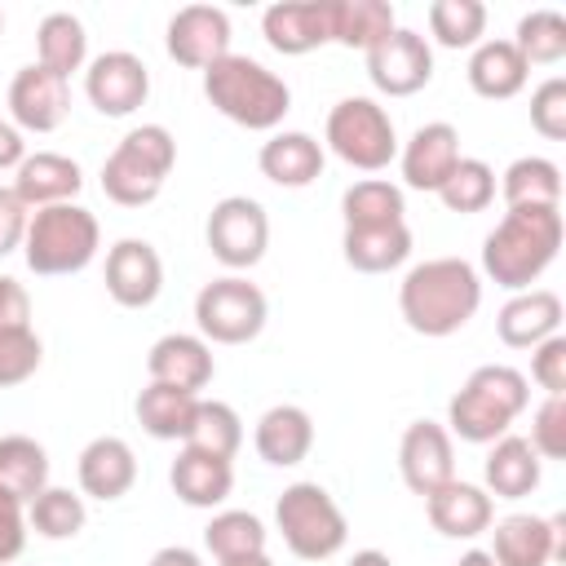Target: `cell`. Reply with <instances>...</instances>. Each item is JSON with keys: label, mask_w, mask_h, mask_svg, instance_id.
Segmentation results:
<instances>
[{"label": "cell", "mask_w": 566, "mask_h": 566, "mask_svg": "<svg viewBox=\"0 0 566 566\" xmlns=\"http://www.w3.org/2000/svg\"><path fill=\"white\" fill-rule=\"evenodd\" d=\"M482 305V274L464 256H429L398 283V314L416 336H455Z\"/></svg>", "instance_id": "cell-1"}, {"label": "cell", "mask_w": 566, "mask_h": 566, "mask_svg": "<svg viewBox=\"0 0 566 566\" xmlns=\"http://www.w3.org/2000/svg\"><path fill=\"white\" fill-rule=\"evenodd\" d=\"M562 252V208H509L482 239V274L495 287L526 292Z\"/></svg>", "instance_id": "cell-2"}, {"label": "cell", "mask_w": 566, "mask_h": 566, "mask_svg": "<svg viewBox=\"0 0 566 566\" xmlns=\"http://www.w3.org/2000/svg\"><path fill=\"white\" fill-rule=\"evenodd\" d=\"M203 97L248 133H270L292 111V88L248 53H226L203 71Z\"/></svg>", "instance_id": "cell-3"}, {"label": "cell", "mask_w": 566, "mask_h": 566, "mask_svg": "<svg viewBox=\"0 0 566 566\" xmlns=\"http://www.w3.org/2000/svg\"><path fill=\"white\" fill-rule=\"evenodd\" d=\"M531 407V380L509 367V363H486L478 371H469V380L451 394L447 402V433H455L460 442H478L491 447L495 438H504L513 429V420Z\"/></svg>", "instance_id": "cell-4"}, {"label": "cell", "mask_w": 566, "mask_h": 566, "mask_svg": "<svg viewBox=\"0 0 566 566\" xmlns=\"http://www.w3.org/2000/svg\"><path fill=\"white\" fill-rule=\"evenodd\" d=\"M102 248V226L84 203H49L35 208L27 221V239H22V256L31 265V274L57 279V274H80Z\"/></svg>", "instance_id": "cell-5"}, {"label": "cell", "mask_w": 566, "mask_h": 566, "mask_svg": "<svg viewBox=\"0 0 566 566\" xmlns=\"http://www.w3.org/2000/svg\"><path fill=\"white\" fill-rule=\"evenodd\" d=\"M177 164V137L164 124H142L119 137L102 164V190L119 208H146Z\"/></svg>", "instance_id": "cell-6"}, {"label": "cell", "mask_w": 566, "mask_h": 566, "mask_svg": "<svg viewBox=\"0 0 566 566\" xmlns=\"http://www.w3.org/2000/svg\"><path fill=\"white\" fill-rule=\"evenodd\" d=\"M274 526H279L287 553L301 562H327L349 539V522H345L340 504L318 482L283 486V495L274 500Z\"/></svg>", "instance_id": "cell-7"}, {"label": "cell", "mask_w": 566, "mask_h": 566, "mask_svg": "<svg viewBox=\"0 0 566 566\" xmlns=\"http://www.w3.org/2000/svg\"><path fill=\"white\" fill-rule=\"evenodd\" d=\"M323 142L340 164L358 172H380L398 155V128L376 97H340L327 111Z\"/></svg>", "instance_id": "cell-8"}, {"label": "cell", "mask_w": 566, "mask_h": 566, "mask_svg": "<svg viewBox=\"0 0 566 566\" xmlns=\"http://www.w3.org/2000/svg\"><path fill=\"white\" fill-rule=\"evenodd\" d=\"M265 318H270L265 292L243 274L212 279L195 296V327L208 345H248L261 336Z\"/></svg>", "instance_id": "cell-9"}, {"label": "cell", "mask_w": 566, "mask_h": 566, "mask_svg": "<svg viewBox=\"0 0 566 566\" xmlns=\"http://www.w3.org/2000/svg\"><path fill=\"white\" fill-rule=\"evenodd\" d=\"M203 239L226 270H252L270 248V217L252 195H226L212 203Z\"/></svg>", "instance_id": "cell-10"}, {"label": "cell", "mask_w": 566, "mask_h": 566, "mask_svg": "<svg viewBox=\"0 0 566 566\" xmlns=\"http://www.w3.org/2000/svg\"><path fill=\"white\" fill-rule=\"evenodd\" d=\"M84 97L97 115L106 119H124L133 115L137 106H146L150 97V71L137 53L128 49H111V53H97L88 66H84Z\"/></svg>", "instance_id": "cell-11"}, {"label": "cell", "mask_w": 566, "mask_h": 566, "mask_svg": "<svg viewBox=\"0 0 566 566\" xmlns=\"http://www.w3.org/2000/svg\"><path fill=\"white\" fill-rule=\"evenodd\" d=\"M363 57H367V80L385 97H411L433 80V49L420 31H407V27H394Z\"/></svg>", "instance_id": "cell-12"}, {"label": "cell", "mask_w": 566, "mask_h": 566, "mask_svg": "<svg viewBox=\"0 0 566 566\" xmlns=\"http://www.w3.org/2000/svg\"><path fill=\"white\" fill-rule=\"evenodd\" d=\"M491 562L495 566H553L566 562V517H535V513H513L495 522L491 531Z\"/></svg>", "instance_id": "cell-13"}, {"label": "cell", "mask_w": 566, "mask_h": 566, "mask_svg": "<svg viewBox=\"0 0 566 566\" xmlns=\"http://www.w3.org/2000/svg\"><path fill=\"white\" fill-rule=\"evenodd\" d=\"M9 119L18 133H53L71 111V84L49 66L31 62L9 80Z\"/></svg>", "instance_id": "cell-14"}, {"label": "cell", "mask_w": 566, "mask_h": 566, "mask_svg": "<svg viewBox=\"0 0 566 566\" xmlns=\"http://www.w3.org/2000/svg\"><path fill=\"white\" fill-rule=\"evenodd\" d=\"M332 18L336 0H279L261 13V35L274 53L301 57L332 44Z\"/></svg>", "instance_id": "cell-15"}, {"label": "cell", "mask_w": 566, "mask_h": 566, "mask_svg": "<svg viewBox=\"0 0 566 566\" xmlns=\"http://www.w3.org/2000/svg\"><path fill=\"white\" fill-rule=\"evenodd\" d=\"M168 57L190 71H208L230 53V13L212 4H186L168 18Z\"/></svg>", "instance_id": "cell-16"}, {"label": "cell", "mask_w": 566, "mask_h": 566, "mask_svg": "<svg viewBox=\"0 0 566 566\" xmlns=\"http://www.w3.org/2000/svg\"><path fill=\"white\" fill-rule=\"evenodd\" d=\"M398 473H402V482L420 500L433 495L442 482H451L455 478V447H451L447 424H438V420H411L402 429V442H398Z\"/></svg>", "instance_id": "cell-17"}, {"label": "cell", "mask_w": 566, "mask_h": 566, "mask_svg": "<svg viewBox=\"0 0 566 566\" xmlns=\"http://www.w3.org/2000/svg\"><path fill=\"white\" fill-rule=\"evenodd\" d=\"M106 292L124 310H146L164 292V261L146 239H119L106 252Z\"/></svg>", "instance_id": "cell-18"}, {"label": "cell", "mask_w": 566, "mask_h": 566, "mask_svg": "<svg viewBox=\"0 0 566 566\" xmlns=\"http://www.w3.org/2000/svg\"><path fill=\"white\" fill-rule=\"evenodd\" d=\"M398 164H402V181H407L411 190L438 195L442 181L451 177V168L460 164V133H455L447 119L420 124V128L411 133V142L398 150Z\"/></svg>", "instance_id": "cell-19"}, {"label": "cell", "mask_w": 566, "mask_h": 566, "mask_svg": "<svg viewBox=\"0 0 566 566\" xmlns=\"http://www.w3.org/2000/svg\"><path fill=\"white\" fill-rule=\"evenodd\" d=\"M424 513H429V526L438 535H447V539H478L495 522V500L478 482L451 478L433 495H424Z\"/></svg>", "instance_id": "cell-20"}, {"label": "cell", "mask_w": 566, "mask_h": 566, "mask_svg": "<svg viewBox=\"0 0 566 566\" xmlns=\"http://www.w3.org/2000/svg\"><path fill=\"white\" fill-rule=\"evenodd\" d=\"M146 371L150 380L159 385H177L186 394H199L212 385L217 376V358H212V345L203 336H190V332H168L150 345L146 354Z\"/></svg>", "instance_id": "cell-21"}, {"label": "cell", "mask_w": 566, "mask_h": 566, "mask_svg": "<svg viewBox=\"0 0 566 566\" xmlns=\"http://www.w3.org/2000/svg\"><path fill=\"white\" fill-rule=\"evenodd\" d=\"M562 332V296L548 287H526L513 292L504 301V310L495 314V336L509 349H535L539 340Z\"/></svg>", "instance_id": "cell-22"}, {"label": "cell", "mask_w": 566, "mask_h": 566, "mask_svg": "<svg viewBox=\"0 0 566 566\" xmlns=\"http://www.w3.org/2000/svg\"><path fill=\"white\" fill-rule=\"evenodd\" d=\"M323 164H327L323 142L310 137V133H301V128L274 133V137L261 146V155H256L261 177L274 181V186H283V190H305L310 181L323 177Z\"/></svg>", "instance_id": "cell-23"}, {"label": "cell", "mask_w": 566, "mask_h": 566, "mask_svg": "<svg viewBox=\"0 0 566 566\" xmlns=\"http://www.w3.org/2000/svg\"><path fill=\"white\" fill-rule=\"evenodd\" d=\"M84 186V172L71 155H57V150H35L27 155L18 168H13V195L35 212V208H49V203H71Z\"/></svg>", "instance_id": "cell-24"}, {"label": "cell", "mask_w": 566, "mask_h": 566, "mask_svg": "<svg viewBox=\"0 0 566 566\" xmlns=\"http://www.w3.org/2000/svg\"><path fill=\"white\" fill-rule=\"evenodd\" d=\"M75 473H80V491L84 495L111 504V500H119V495L133 491V482H137V455H133V447L124 438L102 433V438H93L80 451Z\"/></svg>", "instance_id": "cell-25"}, {"label": "cell", "mask_w": 566, "mask_h": 566, "mask_svg": "<svg viewBox=\"0 0 566 566\" xmlns=\"http://www.w3.org/2000/svg\"><path fill=\"white\" fill-rule=\"evenodd\" d=\"M544 460L535 455V447L517 433H504L491 442L486 460H482V491L491 500H522L539 486Z\"/></svg>", "instance_id": "cell-26"}, {"label": "cell", "mask_w": 566, "mask_h": 566, "mask_svg": "<svg viewBox=\"0 0 566 566\" xmlns=\"http://www.w3.org/2000/svg\"><path fill=\"white\" fill-rule=\"evenodd\" d=\"M168 486L181 504L190 509H217L230 500L234 491V464L221 460V455H208V451H195V447H181L172 469H168Z\"/></svg>", "instance_id": "cell-27"}, {"label": "cell", "mask_w": 566, "mask_h": 566, "mask_svg": "<svg viewBox=\"0 0 566 566\" xmlns=\"http://www.w3.org/2000/svg\"><path fill=\"white\" fill-rule=\"evenodd\" d=\"M252 447H256V455H261L265 464H274V469L301 464V460L310 455V447H314V420H310V411L296 407V402L270 407V411L256 420Z\"/></svg>", "instance_id": "cell-28"}, {"label": "cell", "mask_w": 566, "mask_h": 566, "mask_svg": "<svg viewBox=\"0 0 566 566\" xmlns=\"http://www.w3.org/2000/svg\"><path fill=\"white\" fill-rule=\"evenodd\" d=\"M464 75H469V88H473L478 97H486V102H509V97H517V93L526 88L531 66H526V57L513 49V40H482V44L469 53Z\"/></svg>", "instance_id": "cell-29"}, {"label": "cell", "mask_w": 566, "mask_h": 566, "mask_svg": "<svg viewBox=\"0 0 566 566\" xmlns=\"http://www.w3.org/2000/svg\"><path fill=\"white\" fill-rule=\"evenodd\" d=\"M345 265L358 274H389L411 256V230L407 221L394 226H345L340 234Z\"/></svg>", "instance_id": "cell-30"}, {"label": "cell", "mask_w": 566, "mask_h": 566, "mask_svg": "<svg viewBox=\"0 0 566 566\" xmlns=\"http://www.w3.org/2000/svg\"><path fill=\"white\" fill-rule=\"evenodd\" d=\"M195 407H199V394H186V389L159 385V380H150L133 402L137 424L159 442H186V433L195 424Z\"/></svg>", "instance_id": "cell-31"}, {"label": "cell", "mask_w": 566, "mask_h": 566, "mask_svg": "<svg viewBox=\"0 0 566 566\" xmlns=\"http://www.w3.org/2000/svg\"><path fill=\"white\" fill-rule=\"evenodd\" d=\"M500 195L509 208H557L562 199V168L544 155H522L504 168Z\"/></svg>", "instance_id": "cell-32"}, {"label": "cell", "mask_w": 566, "mask_h": 566, "mask_svg": "<svg viewBox=\"0 0 566 566\" xmlns=\"http://www.w3.org/2000/svg\"><path fill=\"white\" fill-rule=\"evenodd\" d=\"M0 486L31 504L49 486V451L27 438V433H4L0 438Z\"/></svg>", "instance_id": "cell-33"}, {"label": "cell", "mask_w": 566, "mask_h": 566, "mask_svg": "<svg viewBox=\"0 0 566 566\" xmlns=\"http://www.w3.org/2000/svg\"><path fill=\"white\" fill-rule=\"evenodd\" d=\"M35 53H40V66H49L53 75L71 80L75 71H84L88 62V35H84V22L75 13H49L35 31Z\"/></svg>", "instance_id": "cell-34"}, {"label": "cell", "mask_w": 566, "mask_h": 566, "mask_svg": "<svg viewBox=\"0 0 566 566\" xmlns=\"http://www.w3.org/2000/svg\"><path fill=\"white\" fill-rule=\"evenodd\" d=\"M398 27L394 4L389 0H336V18H332V44L345 49H376L389 31Z\"/></svg>", "instance_id": "cell-35"}, {"label": "cell", "mask_w": 566, "mask_h": 566, "mask_svg": "<svg viewBox=\"0 0 566 566\" xmlns=\"http://www.w3.org/2000/svg\"><path fill=\"white\" fill-rule=\"evenodd\" d=\"M340 212H345V226H394V221H407V199H402V186L385 177H363L340 195Z\"/></svg>", "instance_id": "cell-36"}, {"label": "cell", "mask_w": 566, "mask_h": 566, "mask_svg": "<svg viewBox=\"0 0 566 566\" xmlns=\"http://www.w3.org/2000/svg\"><path fill=\"white\" fill-rule=\"evenodd\" d=\"M181 447H195V451L234 460L239 447H243V420H239V411L230 402H221V398H199L195 424H190V433H186Z\"/></svg>", "instance_id": "cell-37"}, {"label": "cell", "mask_w": 566, "mask_h": 566, "mask_svg": "<svg viewBox=\"0 0 566 566\" xmlns=\"http://www.w3.org/2000/svg\"><path fill=\"white\" fill-rule=\"evenodd\" d=\"M88 522V509H84V495H75L71 486H44L31 504H27V526L40 535V539H75Z\"/></svg>", "instance_id": "cell-38"}, {"label": "cell", "mask_w": 566, "mask_h": 566, "mask_svg": "<svg viewBox=\"0 0 566 566\" xmlns=\"http://www.w3.org/2000/svg\"><path fill=\"white\" fill-rule=\"evenodd\" d=\"M265 522L248 509H221L212 513V522L203 526V548L217 557V562H230V557H252V553H265Z\"/></svg>", "instance_id": "cell-39"}, {"label": "cell", "mask_w": 566, "mask_h": 566, "mask_svg": "<svg viewBox=\"0 0 566 566\" xmlns=\"http://www.w3.org/2000/svg\"><path fill=\"white\" fill-rule=\"evenodd\" d=\"M513 49L526 57V66H557L566 57V18L557 9H531L517 18Z\"/></svg>", "instance_id": "cell-40"}, {"label": "cell", "mask_w": 566, "mask_h": 566, "mask_svg": "<svg viewBox=\"0 0 566 566\" xmlns=\"http://www.w3.org/2000/svg\"><path fill=\"white\" fill-rule=\"evenodd\" d=\"M429 35L442 49H478L486 35V4L482 0H433Z\"/></svg>", "instance_id": "cell-41"}, {"label": "cell", "mask_w": 566, "mask_h": 566, "mask_svg": "<svg viewBox=\"0 0 566 566\" xmlns=\"http://www.w3.org/2000/svg\"><path fill=\"white\" fill-rule=\"evenodd\" d=\"M438 199L447 203V212H460V217H473V212L491 208V199H495V168H491L486 159L460 155V164H455L451 177L442 181Z\"/></svg>", "instance_id": "cell-42"}, {"label": "cell", "mask_w": 566, "mask_h": 566, "mask_svg": "<svg viewBox=\"0 0 566 566\" xmlns=\"http://www.w3.org/2000/svg\"><path fill=\"white\" fill-rule=\"evenodd\" d=\"M44 345L31 327H0V389H13L40 371Z\"/></svg>", "instance_id": "cell-43"}, {"label": "cell", "mask_w": 566, "mask_h": 566, "mask_svg": "<svg viewBox=\"0 0 566 566\" xmlns=\"http://www.w3.org/2000/svg\"><path fill=\"white\" fill-rule=\"evenodd\" d=\"M539 460H566V398L562 394H544V402L531 416V438Z\"/></svg>", "instance_id": "cell-44"}, {"label": "cell", "mask_w": 566, "mask_h": 566, "mask_svg": "<svg viewBox=\"0 0 566 566\" xmlns=\"http://www.w3.org/2000/svg\"><path fill=\"white\" fill-rule=\"evenodd\" d=\"M531 128L548 142H562L566 137V80L562 75H548L535 93H531Z\"/></svg>", "instance_id": "cell-45"}, {"label": "cell", "mask_w": 566, "mask_h": 566, "mask_svg": "<svg viewBox=\"0 0 566 566\" xmlns=\"http://www.w3.org/2000/svg\"><path fill=\"white\" fill-rule=\"evenodd\" d=\"M531 380L544 394H566V336H548L531 349Z\"/></svg>", "instance_id": "cell-46"}, {"label": "cell", "mask_w": 566, "mask_h": 566, "mask_svg": "<svg viewBox=\"0 0 566 566\" xmlns=\"http://www.w3.org/2000/svg\"><path fill=\"white\" fill-rule=\"evenodd\" d=\"M27 531H31V526H27V504L0 486V566H9V562L22 557Z\"/></svg>", "instance_id": "cell-47"}, {"label": "cell", "mask_w": 566, "mask_h": 566, "mask_svg": "<svg viewBox=\"0 0 566 566\" xmlns=\"http://www.w3.org/2000/svg\"><path fill=\"white\" fill-rule=\"evenodd\" d=\"M27 221H31V208L13 195V186H0V256H9V252L22 248Z\"/></svg>", "instance_id": "cell-48"}, {"label": "cell", "mask_w": 566, "mask_h": 566, "mask_svg": "<svg viewBox=\"0 0 566 566\" xmlns=\"http://www.w3.org/2000/svg\"><path fill=\"white\" fill-rule=\"evenodd\" d=\"M0 327H31V296L9 274H0Z\"/></svg>", "instance_id": "cell-49"}, {"label": "cell", "mask_w": 566, "mask_h": 566, "mask_svg": "<svg viewBox=\"0 0 566 566\" xmlns=\"http://www.w3.org/2000/svg\"><path fill=\"white\" fill-rule=\"evenodd\" d=\"M27 159V142H22V133L9 124V119H0V168H18Z\"/></svg>", "instance_id": "cell-50"}, {"label": "cell", "mask_w": 566, "mask_h": 566, "mask_svg": "<svg viewBox=\"0 0 566 566\" xmlns=\"http://www.w3.org/2000/svg\"><path fill=\"white\" fill-rule=\"evenodd\" d=\"M150 566H203V557L195 548H186V544H168V548H159L150 557Z\"/></svg>", "instance_id": "cell-51"}, {"label": "cell", "mask_w": 566, "mask_h": 566, "mask_svg": "<svg viewBox=\"0 0 566 566\" xmlns=\"http://www.w3.org/2000/svg\"><path fill=\"white\" fill-rule=\"evenodd\" d=\"M349 566H394V557L380 553V548H358V553L349 557Z\"/></svg>", "instance_id": "cell-52"}, {"label": "cell", "mask_w": 566, "mask_h": 566, "mask_svg": "<svg viewBox=\"0 0 566 566\" xmlns=\"http://www.w3.org/2000/svg\"><path fill=\"white\" fill-rule=\"evenodd\" d=\"M455 566H495V562H491V553H486V548H469V553H460V562H455Z\"/></svg>", "instance_id": "cell-53"}, {"label": "cell", "mask_w": 566, "mask_h": 566, "mask_svg": "<svg viewBox=\"0 0 566 566\" xmlns=\"http://www.w3.org/2000/svg\"><path fill=\"white\" fill-rule=\"evenodd\" d=\"M217 566H274L270 553H252V557H230V562H217Z\"/></svg>", "instance_id": "cell-54"}, {"label": "cell", "mask_w": 566, "mask_h": 566, "mask_svg": "<svg viewBox=\"0 0 566 566\" xmlns=\"http://www.w3.org/2000/svg\"><path fill=\"white\" fill-rule=\"evenodd\" d=\"M0 31H4V13H0Z\"/></svg>", "instance_id": "cell-55"}]
</instances>
